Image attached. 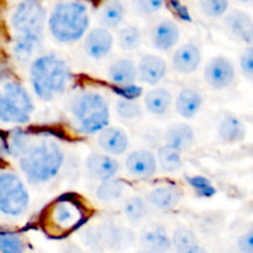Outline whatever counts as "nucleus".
<instances>
[{"label": "nucleus", "instance_id": "1", "mask_svg": "<svg viewBox=\"0 0 253 253\" xmlns=\"http://www.w3.org/2000/svg\"><path fill=\"white\" fill-rule=\"evenodd\" d=\"M47 11L39 1L19 2L10 16L15 36L11 44L12 57L19 63H29L41 46L46 30Z\"/></svg>", "mask_w": 253, "mask_h": 253}, {"label": "nucleus", "instance_id": "2", "mask_svg": "<svg viewBox=\"0 0 253 253\" xmlns=\"http://www.w3.org/2000/svg\"><path fill=\"white\" fill-rule=\"evenodd\" d=\"M64 163V152L58 142L51 138L32 142L19 158V167L27 182L39 185L58 175Z\"/></svg>", "mask_w": 253, "mask_h": 253}, {"label": "nucleus", "instance_id": "3", "mask_svg": "<svg viewBox=\"0 0 253 253\" xmlns=\"http://www.w3.org/2000/svg\"><path fill=\"white\" fill-rule=\"evenodd\" d=\"M29 74L34 93L43 101H51L62 95L72 81L67 62L52 53L36 57L31 62Z\"/></svg>", "mask_w": 253, "mask_h": 253}, {"label": "nucleus", "instance_id": "4", "mask_svg": "<svg viewBox=\"0 0 253 253\" xmlns=\"http://www.w3.org/2000/svg\"><path fill=\"white\" fill-rule=\"evenodd\" d=\"M90 17L86 4L81 1H58L47 17L49 34L59 43H74L88 32Z\"/></svg>", "mask_w": 253, "mask_h": 253}, {"label": "nucleus", "instance_id": "5", "mask_svg": "<svg viewBox=\"0 0 253 253\" xmlns=\"http://www.w3.org/2000/svg\"><path fill=\"white\" fill-rule=\"evenodd\" d=\"M71 113L79 132L84 135L99 133L110 121L108 100L103 94L94 90L77 95L71 104Z\"/></svg>", "mask_w": 253, "mask_h": 253}, {"label": "nucleus", "instance_id": "6", "mask_svg": "<svg viewBox=\"0 0 253 253\" xmlns=\"http://www.w3.org/2000/svg\"><path fill=\"white\" fill-rule=\"evenodd\" d=\"M35 104L21 83L9 81L0 89V123L25 125L31 120Z\"/></svg>", "mask_w": 253, "mask_h": 253}, {"label": "nucleus", "instance_id": "7", "mask_svg": "<svg viewBox=\"0 0 253 253\" xmlns=\"http://www.w3.org/2000/svg\"><path fill=\"white\" fill-rule=\"evenodd\" d=\"M30 195L21 178L9 170H0V214L21 216L29 209Z\"/></svg>", "mask_w": 253, "mask_h": 253}, {"label": "nucleus", "instance_id": "8", "mask_svg": "<svg viewBox=\"0 0 253 253\" xmlns=\"http://www.w3.org/2000/svg\"><path fill=\"white\" fill-rule=\"evenodd\" d=\"M204 79L210 88L215 90H224L231 86L236 79L235 64L227 57H212L205 64Z\"/></svg>", "mask_w": 253, "mask_h": 253}, {"label": "nucleus", "instance_id": "9", "mask_svg": "<svg viewBox=\"0 0 253 253\" xmlns=\"http://www.w3.org/2000/svg\"><path fill=\"white\" fill-rule=\"evenodd\" d=\"M51 222L57 230L68 231L74 229L83 219V209L77 200L62 198L54 203L49 212Z\"/></svg>", "mask_w": 253, "mask_h": 253}, {"label": "nucleus", "instance_id": "10", "mask_svg": "<svg viewBox=\"0 0 253 253\" xmlns=\"http://www.w3.org/2000/svg\"><path fill=\"white\" fill-rule=\"evenodd\" d=\"M96 236L100 244L115 251L130 249L136 242V234L132 230L113 222H105L100 226L96 231Z\"/></svg>", "mask_w": 253, "mask_h": 253}, {"label": "nucleus", "instance_id": "11", "mask_svg": "<svg viewBox=\"0 0 253 253\" xmlns=\"http://www.w3.org/2000/svg\"><path fill=\"white\" fill-rule=\"evenodd\" d=\"M125 168L131 177L138 179H147L153 177L158 168L156 155L147 148L132 151L126 157Z\"/></svg>", "mask_w": 253, "mask_h": 253}, {"label": "nucleus", "instance_id": "12", "mask_svg": "<svg viewBox=\"0 0 253 253\" xmlns=\"http://www.w3.org/2000/svg\"><path fill=\"white\" fill-rule=\"evenodd\" d=\"M114 47V36L110 30L104 27H94L89 30L83 40V49L88 57L93 59L105 58Z\"/></svg>", "mask_w": 253, "mask_h": 253}, {"label": "nucleus", "instance_id": "13", "mask_svg": "<svg viewBox=\"0 0 253 253\" xmlns=\"http://www.w3.org/2000/svg\"><path fill=\"white\" fill-rule=\"evenodd\" d=\"M140 245L143 250L155 253H168L172 247V241L167 229L163 225L152 222L146 226L140 232Z\"/></svg>", "mask_w": 253, "mask_h": 253}, {"label": "nucleus", "instance_id": "14", "mask_svg": "<svg viewBox=\"0 0 253 253\" xmlns=\"http://www.w3.org/2000/svg\"><path fill=\"white\" fill-rule=\"evenodd\" d=\"M151 43L158 51H169L179 42L180 30L172 19H162L151 30Z\"/></svg>", "mask_w": 253, "mask_h": 253}, {"label": "nucleus", "instance_id": "15", "mask_svg": "<svg viewBox=\"0 0 253 253\" xmlns=\"http://www.w3.org/2000/svg\"><path fill=\"white\" fill-rule=\"evenodd\" d=\"M202 51L194 42H185L178 47L172 56V67L179 74H192L202 64Z\"/></svg>", "mask_w": 253, "mask_h": 253}, {"label": "nucleus", "instance_id": "16", "mask_svg": "<svg viewBox=\"0 0 253 253\" xmlns=\"http://www.w3.org/2000/svg\"><path fill=\"white\" fill-rule=\"evenodd\" d=\"M137 67V79L148 85H156L167 74V62L157 54L147 53L141 57Z\"/></svg>", "mask_w": 253, "mask_h": 253}, {"label": "nucleus", "instance_id": "17", "mask_svg": "<svg viewBox=\"0 0 253 253\" xmlns=\"http://www.w3.org/2000/svg\"><path fill=\"white\" fill-rule=\"evenodd\" d=\"M98 145L108 156H121L127 151L130 140L121 127L106 126L98 133Z\"/></svg>", "mask_w": 253, "mask_h": 253}, {"label": "nucleus", "instance_id": "18", "mask_svg": "<svg viewBox=\"0 0 253 253\" xmlns=\"http://www.w3.org/2000/svg\"><path fill=\"white\" fill-rule=\"evenodd\" d=\"M224 25L227 31L239 41L251 46L253 40L252 17L244 10H232L227 12L224 19Z\"/></svg>", "mask_w": 253, "mask_h": 253}, {"label": "nucleus", "instance_id": "19", "mask_svg": "<svg viewBox=\"0 0 253 253\" xmlns=\"http://www.w3.org/2000/svg\"><path fill=\"white\" fill-rule=\"evenodd\" d=\"M182 189L175 184H163L155 187L147 195V202L155 209L161 211L174 209L182 200Z\"/></svg>", "mask_w": 253, "mask_h": 253}, {"label": "nucleus", "instance_id": "20", "mask_svg": "<svg viewBox=\"0 0 253 253\" xmlns=\"http://www.w3.org/2000/svg\"><path fill=\"white\" fill-rule=\"evenodd\" d=\"M85 165L89 175L100 182L115 178L120 168L118 161L105 153H91L86 158Z\"/></svg>", "mask_w": 253, "mask_h": 253}, {"label": "nucleus", "instance_id": "21", "mask_svg": "<svg viewBox=\"0 0 253 253\" xmlns=\"http://www.w3.org/2000/svg\"><path fill=\"white\" fill-rule=\"evenodd\" d=\"M203 104H204V96L197 88L184 86L175 96L174 109L180 118L189 120L199 113Z\"/></svg>", "mask_w": 253, "mask_h": 253}, {"label": "nucleus", "instance_id": "22", "mask_svg": "<svg viewBox=\"0 0 253 253\" xmlns=\"http://www.w3.org/2000/svg\"><path fill=\"white\" fill-rule=\"evenodd\" d=\"M195 141V132L190 125L185 123H175L168 126L163 133L165 145L175 148L179 152L188 151Z\"/></svg>", "mask_w": 253, "mask_h": 253}, {"label": "nucleus", "instance_id": "23", "mask_svg": "<svg viewBox=\"0 0 253 253\" xmlns=\"http://www.w3.org/2000/svg\"><path fill=\"white\" fill-rule=\"evenodd\" d=\"M217 136L220 140L227 145H235L246 137V125L236 115L226 114L222 116L217 125Z\"/></svg>", "mask_w": 253, "mask_h": 253}, {"label": "nucleus", "instance_id": "24", "mask_svg": "<svg viewBox=\"0 0 253 253\" xmlns=\"http://www.w3.org/2000/svg\"><path fill=\"white\" fill-rule=\"evenodd\" d=\"M108 77L119 86L133 85L137 81V67L130 58H120L113 62L108 69Z\"/></svg>", "mask_w": 253, "mask_h": 253}, {"label": "nucleus", "instance_id": "25", "mask_svg": "<svg viewBox=\"0 0 253 253\" xmlns=\"http://www.w3.org/2000/svg\"><path fill=\"white\" fill-rule=\"evenodd\" d=\"M143 103L148 113L156 116H162L172 108L173 95L166 88H153L145 94Z\"/></svg>", "mask_w": 253, "mask_h": 253}, {"label": "nucleus", "instance_id": "26", "mask_svg": "<svg viewBox=\"0 0 253 253\" xmlns=\"http://www.w3.org/2000/svg\"><path fill=\"white\" fill-rule=\"evenodd\" d=\"M125 12V5L121 1L114 0L104 2L99 11V20L104 29H115L124 21Z\"/></svg>", "mask_w": 253, "mask_h": 253}, {"label": "nucleus", "instance_id": "27", "mask_svg": "<svg viewBox=\"0 0 253 253\" xmlns=\"http://www.w3.org/2000/svg\"><path fill=\"white\" fill-rule=\"evenodd\" d=\"M156 160H157V166L162 168L163 172L175 173L183 167L182 152L168 145H162L158 147Z\"/></svg>", "mask_w": 253, "mask_h": 253}, {"label": "nucleus", "instance_id": "28", "mask_svg": "<svg viewBox=\"0 0 253 253\" xmlns=\"http://www.w3.org/2000/svg\"><path fill=\"white\" fill-rule=\"evenodd\" d=\"M126 192V183L118 178L104 180L98 185L95 197L101 203H113L123 198Z\"/></svg>", "mask_w": 253, "mask_h": 253}, {"label": "nucleus", "instance_id": "29", "mask_svg": "<svg viewBox=\"0 0 253 253\" xmlns=\"http://www.w3.org/2000/svg\"><path fill=\"white\" fill-rule=\"evenodd\" d=\"M123 211L126 219L132 224H137L148 215V203L142 197L133 195L127 198L123 205Z\"/></svg>", "mask_w": 253, "mask_h": 253}, {"label": "nucleus", "instance_id": "30", "mask_svg": "<svg viewBox=\"0 0 253 253\" xmlns=\"http://www.w3.org/2000/svg\"><path fill=\"white\" fill-rule=\"evenodd\" d=\"M119 46L123 51L131 52L137 49L142 42V34L137 26L127 25L119 31L118 35Z\"/></svg>", "mask_w": 253, "mask_h": 253}, {"label": "nucleus", "instance_id": "31", "mask_svg": "<svg viewBox=\"0 0 253 253\" xmlns=\"http://www.w3.org/2000/svg\"><path fill=\"white\" fill-rule=\"evenodd\" d=\"M32 142L34 141L26 133L22 132V131H12L11 135L5 140V143H6V153H9L10 156L19 160L26 152V150L30 147V145Z\"/></svg>", "mask_w": 253, "mask_h": 253}, {"label": "nucleus", "instance_id": "32", "mask_svg": "<svg viewBox=\"0 0 253 253\" xmlns=\"http://www.w3.org/2000/svg\"><path fill=\"white\" fill-rule=\"evenodd\" d=\"M0 253H25V242L17 232L0 230Z\"/></svg>", "mask_w": 253, "mask_h": 253}, {"label": "nucleus", "instance_id": "33", "mask_svg": "<svg viewBox=\"0 0 253 253\" xmlns=\"http://www.w3.org/2000/svg\"><path fill=\"white\" fill-rule=\"evenodd\" d=\"M115 111L123 120H136L142 115V108L136 100L120 98L115 104Z\"/></svg>", "mask_w": 253, "mask_h": 253}, {"label": "nucleus", "instance_id": "34", "mask_svg": "<svg viewBox=\"0 0 253 253\" xmlns=\"http://www.w3.org/2000/svg\"><path fill=\"white\" fill-rule=\"evenodd\" d=\"M170 241H172V247H174L175 251H179V250L187 249V247L193 246V245L198 244L197 235L189 227L180 226L173 232V235L170 236Z\"/></svg>", "mask_w": 253, "mask_h": 253}, {"label": "nucleus", "instance_id": "35", "mask_svg": "<svg viewBox=\"0 0 253 253\" xmlns=\"http://www.w3.org/2000/svg\"><path fill=\"white\" fill-rule=\"evenodd\" d=\"M229 1L226 0H204L198 2L200 12L208 17H220L229 10Z\"/></svg>", "mask_w": 253, "mask_h": 253}, {"label": "nucleus", "instance_id": "36", "mask_svg": "<svg viewBox=\"0 0 253 253\" xmlns=\"http://www.w3.org/2000/svg\"><path fill=\"white\" fill-rule=\"evenodd\" d=\"M165 6V2L158 1V0H140V1H133L132 7L137 14L142 16H150L156 14Z\"/></svg>", "mask_w": 253, "mask_h": 253}, {"label": "nucleus", "instance_id": "37", "mask_svg": "<svg viewBox=\"0 0 253 253\" xmlns=\"http://www.w3.org/2000/svg\"><path fill=\"white\" fill-rule=\"evenodd\" d=\"M189 183L200 195H204V197H209V195L214 194V188L210 184V182L208 179H205L204 177H190Z\"/></svg>", "mask_w": 253, "mask_h": 253}, {"label": "nucleus", "instance_id": "38", "mask_svg": "<svg viewBox=\"0 0 253 253\" xmlns=\"http://www.w3.org/2000/svg\"><path fill=\"white\" fill-rule=\"evenodd\" d=\"M240 67L245 76L249 79L252 78L253 74V53L252 47L249 46L244 52H242L241 57H240Z\"/></svg>", "mask_w": 253, "mask_h": 253}, {"label": "nucleus", "instance_id": "39", "mask_svg": "<svg viewBox=\"0 0 253 253\" xmlns=\"http://www.w3.org/2000/svg\"><path fill=\"white\" fill-rule=\"evenodd\" d=\"M237 250L240 253H253V234L252 229H249L246 232L237 239Z\"/></svg>", "mask_w": 253, "mask_h": 253}, {"label": "nucleus", "instance_id": "40", "mask_svg": "<svg viewBox=\"0 0 253 253\" xmlns=\"http://www.w3.org/2000/svg\"><path fill=\"white\" fill-rule=\"evenodd\" d=\"M175 253H209V251H208L204 246H202V245L195 244V245H193V246L187 247V249L175 251Z\"/></svg>", "mask_w": 253, "mask_h": 253}, {"label": "nucleus", "instance_id": "41", "mask_svg": "<svg viewBox=\"0 0 253 253\" xmlns=\"http://www.w3.org/2000/svg\"><path fill=\"white\" fill-rule=\"evenodd\" d=\"M6 153V143H5V138L0 135V158Z\"/></svg>", "mask_w": 253, "mask_h": 253}, {"label": "nucleus", "instance_id": "42", "mask_svg": "<svg viewBox=\"0 0 253 253\" xmlns=\"http://www.w3.org/2000/svg\"><path fill=\"white\" fill-rule=\"evenodd\" d=\"M136 253H155V252H151V251H147V250L142 249V250H138V251Z\"/></svg>", "mask_w": 253, "mask_h": 253}, {"label": "nucleus", "instance_id": "43", "mask_svg": "<svg viewBox=\"0 0 253 253\" xmlns=\"http://www.w3.org/2000/svg\"><path fill=\"white\" fill-rule=\"evenodd\" d=\"M231 253H234V252H231Z\"/></svg>", "mask_w": 253, "mask_h": 253}]
</instances>
